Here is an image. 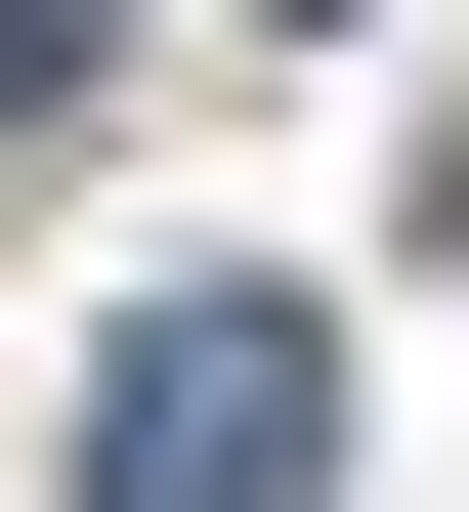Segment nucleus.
I'll use <instances>...</instances> for the list:
<instances>
[{"mask_svg":"<svg viewBox=\"0 0 469 512\" xmlns=\"http://www.w3.org/2000/svg\"><path fill=\"white\" fill-rule=\"evenodd\" d=\"M86 512H342V299H128L86 342Z\"/></svg>","mask_w":469,"mask_h":512,"instance_id":"obj_1","label":"nucleus"}]
</instances>
